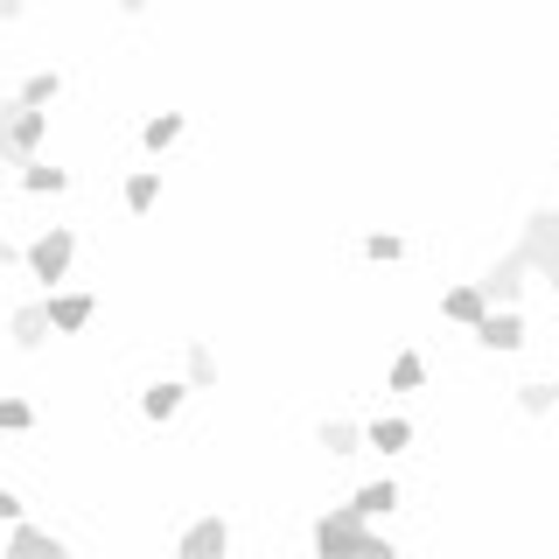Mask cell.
Instances as JSON below:
<instances>
[{"label": "cell", "mask_w": 559, "mask_h": 559, "mask_svg": "<svg viewBox=\"0 0 559 559\" xmlns=\"http://www.w3.org/2000/svg\"><path fill=\"white\" fill-rule=\"evenodd\" d=\"M162 197H168V168H127L119 175V210L127 217H147Z\"/></svg>", "instance_id": "cell-12"}, {"label": "cell", "mask_w": 559, "mask_h": 559, "mask_svg": "<svg viewBox=\"0 0 559 559\" xmlns=\"http://www.w3.org/2000/svg\"><path fill=\"white\" fill-rule=\"evenodd\" d=\"M231 546H238V532H231L224 511H203V518H189L182 532H175V559H224Z\"/></svg>", "instance_id": "cell-6"}, {"label": "cell", "mask_w": 559, "mask_h": 559, "mask_svg": "<svg viewBox=\"0 0 559 559\" xmlns=\"http://www.w3.org/2000/svg\"><path fill=\"white\" fill-rule=\"evenodd\" d=\"M476 287L489 294V308H497V301H524V287H532V266L518 259V245H503V252L489 259V266L476 273Z\"/></svg>", "instance_id": "cell-8"}, {"label": "cell", "mask_w": 559, "mask_h": 559, "mask_svg": "<svg viewBox=\"0 0 559 559\" xmlns=\"http://www.w3.org/2000/svg\"><path fill=\"white\" fill-rule=\"evenodd\" d=\"M28 14V0H0V22H22Z\"/></svg>", "instance_id": "cell-28"}, {"label": "cell", "mask_w": 559, "mask_h": 559, "mask_svg": "<svg viewBox=\"0 0 559 559\" xmlns=\"http://www.w3.org/2000/svg\"><path fill=\"white\" fill-rule=\"evenodd\" d=\"M182 384L189 392H217L224 384V357L210 349V336H182Z\"/></svg>", "instance_id": "cell-14"}, {"label": "cell", "mask_w": 559, "mask_h": 559, "mask_svg": "<svg viewBox=\"0 0 559 559\" xmlns=\"http://www.w3.org/2000/svg\"><path fill=\"white\" fill-rule=\"evenodd\" d=\"M14 98H22V105H57L63 98V70H28Z\"/></svg>", "instance_id": "cell-23"}, {"label": "cell", "mask_w": 559, "mask_h": 559, "mask_svg": "<svg viewBox=\"0 0 559 559\" xmlns=\"http://www.w3.org/2000/svg\"><path fill=\"white\" fill-rule=\"evenodd\" d=\"M0 433H35V406L22 392H0Z\"/></svg>", "instance_id": "cell-24"}, {"label": "cell", "mask_w": 559, "mask_h": 559, "mask_svg": "<svg viewBox=\"0 0 559 559\" xmlns=\"http://www.w3.org/2000/svg\"><path fill=\"white\" fill-rule=\"evenodd\" d=\"M364 266H406V231H364Z\"/></svg>", "instance_id": "cell-22"}, {"label": "cell", "mask_w": 559, "mask_h": 559, "mask_svg": "<svg viewBox=\"0 0 559 559\" xmlns=\"http://www.w3.org/2000/svg\"><path fill=\"white\" fill-rule=\"evenodd\" d=\"M427 384V357L419 349H392V364H384V392H419Z\"/></svg>", "instance_id": "cell-21"}, {"label": "cell", "mask_w": 559, "mask_h": 559, "mask_svg": "<svg viewBox=\"0 0 559 559\" xmlns=\"http://www.w3.org/2000/svg\"><path fill=\"white\" fill-rule=\"evenodd\" d=\"M308 546L322 559H343V552H392V538H384V524L364 518L357 503H329V511L308 524Z\"/></svg>", "instance_id": "cell-1"}, {"label": "cell", "mask_w": 559, "mask_h": 559, "mask_svg": "<svg viewBox=\"0 0 559 559\" xmlns=\"http://www.w3.org/2000/svg\"><path fill=\"white\" fill-rule=\"evenodd\" d=\"M349 503H357L364 518H399V503H406V489H399V476H378V483H364V489H349Z\"/></svg>", "instance_id": "cell-19"}, {"label": "cell", "mask_w": 559, "mask_h": 559, "mask_svg": "<svg viewBox=\"0 0 559 559\" xmlns=\"http://www.w3.org/2000/svg\"><path fill=\"white\" fill-rule=\"evenodd\" d=\"M63 189H70V168L43 162V154H28V162H22V197H63Z\"/></svg>", "instance_id": "cell-20"}, {"label": "cell", "mask_w": 559, "mask_h": 559, "mask_svg": "<svg viewBox=\"0 0 559 559\" xmlns=\"http://www.w3.org/2000/svg\"><path fill=\"white\" fill-rule=\"evenodd\" d=\"M552 322H559V294H552Z\"/></svg>", "instance_id": "cell-29"}, {"label": "cell", "mask_w": 559, "mask_h": 559, "mask_svg": "<svg viewBox=\"0 0 559 559\" xmlns=\"http://www.w3.org/2000/svg\"><path fill=\"white\" fill-rule=\"evenodd\" d=\"M552 147H559V140H552Z\"/></svg>", "instance_id": "cell-30"}, {"label": "cell", "mask_w": 559, "mask_h": 559, "mask_svg": "<svg viewBox=\"0 0 559 559\" xmlns=\"http://www.w3.org/2000/svg\"><path fill=\"white\" fill-rule=\"evenodd\" d=\"M70 266H78V224H43V231L22 245V273L35 280V287L70 280Z\"/></svg>", "instance_id": "cell-3"}, {"label": "cell", "mask_w": 559, "mask_h": 559, "mask_svg": "<svg viewBox=\"0 0 559 559\" xmlns=\"http://www.w3.org/2000/svg\"><path fill=\"white\" fill-rule=\"evenodd\" d=\"M14 266H22V245H14L8 231H0V273H14Z\"/></svg>", "instance_id": "cell-26"}, {"label": "cell", "mask_w": 559, "mask_h": 559, "mask_svg": "<svg viewBox=\"0 0 559 559\" xmlns=\"http://www.w3.org/2000/svg\"><path fill=\"white\" fill-rule=\"evenodd\" d=\"M314 448L329 454V462H349V454H364V419H314Z\"/></svg>", "instance_id": "cell-16"}, {"label": "cell", "mask_w": 559, "mask_h": 559, "mask_svg": "<svg viewBox=\"0 0 559 559\" xmlns=\"http://www.w3.org/2000/svg\"><path fill=\"white\" fill-rule=\"evenodd\" d=\"M182 406H189V384L182 378H147V384H140V419H147V427H168Z\"/></svg>", "instance_id": "cell-15"}, {"label": "cell", "mask_w": 559, "mask_h": 559, "mask_svg": "<svg viewBox=\"0 0 559 559\" xmlns=\"http://www.w3.org/2000/svg\"><path fill=\"white\" fill-rule=\"evenodd\" d=\"M112 8H119V14H127V22H140V14H147V8H154V0H112Z\"/></svg>", "instance_id": "cell-27"}, {"label": "cell", "mask_w": 559, "mask_h": 559, "mask_svg": "<svg viewBox=\"0 0 559 559\" xmlns=\"http://www.w3.org/2000/svg\"><path fill=\"white\" fill-rule=\"evenodd\" d=\"M43 343H49V308L43 301H14L8 308V349L14 357H35Z\"/></svg>", "instance_id": "cell-11"}, {"label": "cell", "mask_w": 559, "mask_h": 559, "mask_svg": "<svg viewBox=\"0 0 559 559\" xmlns=\"http://www.w3.org/2000/svg\"><path fill=\"white\" fill-rule=\"evenodd\" d=\"M476 336L483 357H518L524 343H532V322H524V301H497V308H483V322L468 329Z\"/></svg>", "instance_id": "cell-5"}, {"label": "cell", "mask_w": 559, "mask_h": 559, "mask_svg": "<svg viewBox=\"0 0 559 559\" xmlns=\"http://www.w3.org/2000/svg\"><path fill=\"white\" fill-rule=\"evenodd\" d=\"M419 441V427L406 413H378V419H364V454H384V462H399Z\"/></svg>", "instance_id": "cell-10"}, {"label": "cell", "mask_w": 559, "mask_h": 559, "mask_svg": "<svg viewBox=\"0 0 559 559\" xmlns=\"http://www.w3.org/2000/svg\"><path fill=\"white\" fill-rule=\"evenodd\" d=\"M433 308H441V322H448V329H476V322H483V308H489V294L476 287V280H448Z\"/></svg>", "instance_id": "cell-13"}, {"label": "cell", "mask_w": 559, "mask_h": 559, "mask_svg": "<svg viewBox=\"0 0 559 559\" xmlns=\"http://www.w3.org/2000/svg\"><path fill=\"white\" fill-rule=\"evenodd\" d=\"M511 413L518 419H552L559 413V378H524V384H511Z\"/></svg>", "instance_id": "cell-17"}, {"label": "cell", "mask_w": 559, "mask_h": 559, "mask_svg": "<svg viewBox=\"0 0 559 559\" xmlns=\"http://www.w3.org/2000/svg\"><path fill=\"white\" fill-rule=\"evenodd\" d=\"M22 511H28V503H22V489H14V483H0V524H14Z\"/></svg>", "instance_id": "cell-25"}, {"label": "cell", "mask_w": 559, "mask_h": 559, "mask_svg": "<svg viewBox=\"0 0 559 559\" xmlns=\"http://www.w3.org/2000/svg\"><path fill=\"white\" fill-rule=\"evenodd\" d=\"M518 259L532 266L538 287H552L559 294V203H532L524 210V224H518Z\"/></svg>", "instance_id": "cell-2"}, {"label": "cell", "mask_w": 559, "mask_h": 559, "mask_svg": "<svg viewBox=\"0 0 559 559\" xmlns=\"http://www.w3.org/2000/svg\"><path fill=\"white\" fill-rule=\"evenodd\" d=\"M43 308H49V336H84V329L98 322V294L92 287H49Z\"/></svg>", "instance_id": "cell-7"}, {"label": "cell", "mask_w": 559, "mask_h": 559, "mask_svg": "<svg viewBox=\"0 0 559 559\" xmlns=\"http://www.w3.org/2000/svg\"><path fill=\"white\" fill-rule=\"evenodd\" d=\"M43 140H49V105L0 98V168H22L28 154H43Z\"/></svg>", "instance_id": "cell-4"}, {"label": "cell", "mask_w": 559, "mask_h": 559, "mask_svg": "<svg viewBox=\"0 0 559 559\" xmlns=\"http://www.w3.org/2000/svg\"><path fill=\"white\" fill-rule=\"evenodd\" d=\"M0 552L8 559H63L70 546H63V532H49V524H28V511L0 532Z\"/></svg>", "instance_id": "cell-9"}, {"label": "cell", "mask_w": 559, "mask_h": 559, "mask_svg": "<svg viewBox=\"0 0 559 559\" xmlns=\"http://www.w3.org/2000/svg\"><path fill=\"white\" fill-rule=\"evenodd\" d=\"M182 133H189V112H147V119H140V154H147V162H162Z\"/></svg>", "instance_id": "cell-18"}]
</instances>
